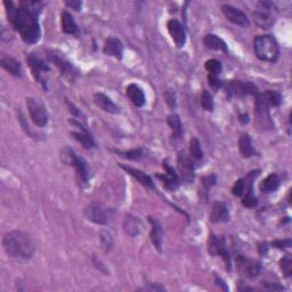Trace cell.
I'll return each instance as SVG.
<instances>
[{"label":"cell","mask_w":292,"mask_h":292,"mask_svg":"<svg viewBox=\"0 0 292 292\" xmlns=\"http://www.w3.org/2000/svg\"><path fill=\"white\" fill-rule=\"evenodd\" d=\"M8 21L20 33L23 41L33 45L41 37L40 25L38 16L41 11V4L39 2H22L19 8H14L12 2H5Z\"/></svg>","instance_id":"cell-1"},{"label":"cell","mask_w":292,"mask_h":292,"mask_svg":"<svg viewBox=\"0 0 292 292\" xmlns=\"http://www.w3.org/2000/svg\"><path fill=\"white\" fill-rule=\"evenodd\" d=\"M3 247L12 258L30 259L35 251L33 238L23 231H12L4 236Z\"/></svg>","instance_id":"cell-2"},{"label":"cell","mask_w":292,"mask_h":292,"mask_svg":"<svg viewBox=\"0 0 292 292\" xmlns=\"http://www.w3.org/2000/svg\"><path fill=\"white\" fill-rule=\"evenodd\" d=\"M282 97L280 92L267 90L265 92H258L255 96V113L257 117L258 125L262 128H272L273 122L269 116V108L278 106L281 104Z\"/></svg>","instance_id":"cell-3"},{"label":"cell","mask_w":292,"mask_h":292,"mask_svg":"<svg viewBox=\"0 0 292 292\" xmlns=\"http://www.w3.org/2000/svg\"><path fill=\"white\" fill-rule=\"evenodd\" d=\"M255 54L259 60L274 63L280 56V48L272 35H257L254 41Z\"/></svg>","instance_id":"cell-4"},{"label":"cell","mask_w":292,"mask_h":292,"mask_svg":"<svg viewBox=\"0 0 292 292\" xmlns=\"http://www.w3.org/2000/svg\"><path fill=\"white\" fill-rule=\"evenodd\" d=\"M62 161L71 167H74L77 172V177L81 185H87L90 179V169L88 163L83 159L79 158L70 148H64L61 152Z\"/></svg>","instance_id":"cell-5"},{"label":"cell","mask_w":292,"mask_h":292,"mask_svg":"<svg viewBox=\"0 0 292 292\" xmlns=\"http://www.w3.org/2000/svg\"><path fill=\"white\" fill-rule=\"evenodd\" d=\"M26 62H28L35 81L42 87V89L47 90L48 76H50L51 72L50 65L47 64V62L35 53H31L26 56Z\"/></svg>","instance_id":"cell-6"},{"label":"cell","mask_w":292,"mask_h":292,"mask_svg":"<svg viewBox=\"0 0 292 292\" xmlns=\"http://www.w3.org/2000/svg\"><path fill=\"white\" fill-rule=\"evenodd\" d=\"M114 211L106 207L101 201H91L86 207L85 216L91 223L99 225H106L111 222Z\"/></svg>","instance_id":"cell-7"},{"label":"cell","mask_w":292,"mask_h":292,"mask_svg":"<svg viewBox=\"0 0 292 292\" xmlns=\"http://www.w3.org/2000/svg\"><path fill=\"white\" fill-rule=\"evenodd\" d=\"M50 60L60 70L62 76L69 79L70 81H74L79 77L78 69L62 53L52 51L50 53Z\"/></svg>","instance_id":"cell-8"},{"label":"cell","mask_w":292,"mask_h":292,"mask_svg":"<svg viewBox=\"0 0 292 292\" xmlns=\"http://www.w3.org/2000/svg\"><path fill=\"white\" fill-rule=\"evenodd\" d=\"M208 250H209V254L211 256H219L224 260L225 265H226L227 271H231L232 267V260H231V255L227 250L226 247V241L222 236H216L214 234H210L209 236V242H208Z\"/></svg>","instance_id":"cell-9"},{"label":"cell","mask_w":292,"mask_h":292,"mask_svg":"<svg viewBox=\"0 0 292 292\" xmlns=\"http://www.w3.org/2000/svg\"><path fill=\"white\" fill-rule=\"evenodd\" d=\"M26 106L31 117V120L33 121L35 126L45 127L48 123V112L45 106L40 101L35 100L33 97L26 99Z\"/></svg>","instance_id":"cell-10"},{"label":"cell","mask_w":292,"mask_h":292,"mask_svg":"<svg viewBox=\"0 0 292 292\" xmlns=\"http://www.w3.org/2000/svg\"><path fill=\"white\" fill-rule=\"evenodd\" d=\"M228 96H256L258 94V88L250 81H229L225 86Z\"/></svg>","instance_id":"cell-11"},{"label":"cell","mask_w":292,"mask_h":292,"mask_svg":"<svg viewBox=\"0 0 292 292\" xmlns=\"http://www.w3.org/2000/svg\"><path fill=\"white\" fill-rule=\"evenodd\" d=\"M177 167L180 175L181 180L185 183L191 184L194 181V162L186 153L181 151L177 157Z\"/></svg>","instance_id":"cell-12"},{"label":"cell","mask_w":292,"mask_h":292,"mask_svg":"<svg viewBox=\"0 0 292 292\" xmlns=\"http://www.w3.org/2000/svg\"><path fill=\"white\" fill-rule=\"evenodd\" d=\"M236 266L243 275L249 278H255L258 276L260 272V264L256 260L247 259L243 256H237L236 257Z\"/></svg>","instance_id":"cell-13"},{"label":"cell","mask_w":292,"mask_h":292,"mask_svg":"<svg viewBox=\"0 0 292 292\" xmlns=\"http://www.w3.org/2000/svg\"><path fill=\"white\" fill-rule=\"evenodd\" d=\"M71 123L74 125L76 127L79 128V131H73L72 135L74 139H77L79 143H80L83 148L87 149V150H91V149H95L96 148V141L94 139V137H92L89 131H88L85 127L82 126V123L78 122L77 120H71Z\"/></svg>","instance_id":"cell-14"},{"label":"cell","mask_w":292,"mask_h":292,"mask_svg":"<svg viewBox=\"0 0 292 292\" xmlns=\"http://www.w3.org/2000/svg\"><path fill=\"white\" fill-rule=\"evenodd\" d=\"M168 31L172 40L176 43V46L178 48L184 47L185 42H186V32H185L184 26L181 25L180 22L177 20H170L167 23Z\"/></svg>","instance_id":"cell-15"},{"label":"cell","mask_w":292,"mask_h":292,"mask_svg":"<svg viewBox=\"0 0 292 292\" xmlns=\"http://www.w3.org/2000/svg\"><path fill=\"white\" fill-rule=\"evenodd\" d=\"M162 167H163V169H165L166 174L165 175H157V177L159 179L162 180V183H163V185H165L166 188L171 189V191H175V189H177L179 186L178 175L176 174L174 168H172L169 163H168V160L163 161Z\"/></svg>","instance_id":"cell-16"},{"label":"cell","mask_w":292,"mask_h":292,"mask_svg":"<svg viewBox=\"0 0 292 292\" xmlns=\"http://www.w3.org/2000/svg\"><path fill=\"white\" fill-rule=\"evenodd\" d=\"M223 14L228 21H231L232 23L240 25V26H247L249 25V19L248 16L238 8L231 6V5H224L222 7Z\"/></svg>","instance_id":"cell-17"},{"label":"cell","mask_w":292,"mask_h":292,"mask_svg":"<svg viewBox=\"0 0 292 292\" xmlns=\"http://www.w3.org/2000/svg\"><path fill=\"white\" fill-rule=\"evenodd\" d=\"M229 220V210L224 202L217 201L212 207L210 214L211 223H227Z\"/></svg>","instance_id":"cell-18"},{"label":"cell","mask_w":292,"mask_h":292,"mask_svg":"<svg viewBox=\"0 0 292 292\" xmlns=\"http://www.w3.org/2000/svg\"><path fill=\"white\" fill-rule=\"evenodd\" d=\"M0 65L3 66L4 70L10 72L12 76L16 78H21L23 76V68H22L20 62L14 59V57L3 55L2 59H0Z\"/></svg>","instance_id":"cell-19"},{"label":"cell","mask_w":292,"mask_h":292,"mask_svg":"<svg viewBox=\"0 0 292 292\" xmlns=\"http://www.w3.org/2000/svg\"><path fill=\"white\" fill-rule=\"evenodd\" d=\"M149 222L151 224V233H150V237L153 246L156 247L158 251H161L162 249V241H163V229L160 222L158 219L153 218V217H149Z\"/></svg>","instance_id":"cell-20"},{"label":"cell","mask_w":292,"mask_h":292,"mask_svg":"<svg viewBox=\"0 0 292 292\" xmlns=\"http://www.w3.org/2000/svg\"><path fill=\"white\" fill-rule=\"evenodd\" d=\"M94 102L95 104L99 106L100 109L103 110V111L111 113V114H118L120 112V109L118 108L117 104L114 102L102 92H96L94 95Z\"/></svg>","instance_id":"cell-21"},{"label":"cell","mask_w":292,"mask_h":292,"mask_svg":"<svg viewBox=\"0 0 292 292\" xmlns=\"http://www.w3.org/2000/svg\"><path fill=\"white\" fill-rule=\"evenodd\" d=\"M103 52L106 55L116 57L117 60H121L123 54V45L117 38H109L104 43Z\"/></svg>","instance_id":"cell-22"},{"label":"cell","mask_w":292,"mask_h":292,"mask_svg":"<svg viewBox=\"0 0 292 292\" xmlns=\"http://www.w3.org/2000/svg\"><path fill=\"white\" fill-rule=\"evenodd\" d=\"M119 166H120L126 172H128V174H129L131 177H134L135 179L138 180L139 183L143 185V186L148 187V188H152V189L156 188L154 187V183H153L151 177H150L149 175L144 174L143 171H140L138 169H134V168H131V167H127L125 165H119Z\"/></svg>","instance_id":"cell-23"},{"label":"cell","mask_w":292,"mask_h":292,"mask_svg":"<svg viewBox=\"0 0 292 292\" xmlns=\"http://www.w3.org/2000/svg\"><path fill=\"white\" fill-rule=\"evenodd\" d=\"M126 92L128 99H129L131 101V103L137 106V108H141V106L145 104L144 91L141 90V88L139 86L135 85V83H131V85L126 88Z\"/></svg>","instance_id":"cell-24"},{"label":"cell","mask_w":292,"mask_h":292,"mask_svg":"<svg viewBox=\"0 0 292 292\" xmlns=\"http://www.w3.org/2000/svg\"><path fill=\"white\" fill-rule=\"evenodd\" d=\"M203 42L207 48L212 51H219L223 52L224 54H227L228 48L226 42H225L222 38H219L218 35L216 34H207L205 39H203Z\"/></svg>","instance_id":"cell-25"},{"label":"cell","mask_w":292,"mask_h":292,"mask_svg":"<svg viewBox=\"0 0 292 292\" xmlns=\"http://www.w3.org/2000/svg\"><path fill=\"white\" fill-rule=\"evenodd\" d=\"M61 25H62V31H63L64 33L71 34V35H78L79 33L78 25L72 17V15H71L69 12L62 13Z\"/></svg>","instance_id":"cell-26"},{"label":"cell","mask_w":292,"mask_h":292,"mask_svg":"<svg viewBox=\"0 0 292 292\" xmlns=\"http://www.w3.org/2000/svg\"><path fill=\"white\" fill-rule=\"evenodd\" d=\"M280 184H281L280 177L276 174H271L260 183L259 188L263 193H272L275 192L276 189L280 187Z\"/></svg>","instance_id":"cell-27"},{"label":"cell","mask_w":292,"mask_h":292,"mask_svg":"<svg viewBox=\"0 0 292 292\" xmlns=\"http://www.w3.org/2000/svg\"><path fill=\"white\" fill-rule=\"evenodd\" d=\"M238 150H240V154L243 158H250L255 154V150L252 148L251 138L248 134H243L238 140Z\"/></svg>","instance_id":"cell-28"},{"label":"cell","mask_w":292,"mask_h":292,"mask_svg":"<svg viewBox=\"0 0 292 292\" xmlns=\"http://www.w3.org/2000/svg\"><path fill=\"white\" fill-rule=\"evenodd\" d=\"M167 122L172 131V138H181V136H183V125H181L179 117L177 114H170L167 119Z\"/></svg>","instance_id":"cell-29"},{"label":"cell","mask_w":292,"mask_h":292,"mask_svg":"<svg viewBox=\"0 0 292 292\" xmlns=\"http://www.w3.org/2000/svg\"><path fill=\"white\" fill-rule=\"evenodd\" d=\"M123 227H125V231L129 234L131 236L138 235L140 232V222L138 218H136L134 216H128L125 223H123Z\"/></svg>","instance_id":"cell-30"},{"label":"cell","mask_w":292,"mask_h":292,"mask_svg":"<svg viewBox=\"0 0 292 292\" xmlns=\"http://www.w3.org/2000/svg\"><path fill=\"white\" fill-rule=\"evenodd\" d=\"M189 156H191V159L193 161L199 162L201 161L203 159V152H202V149H201V144L200 141H199L198 138H194L191 139L189 141Z\"/></svg>","instance_id":"cell-31"},{"label":"cell","mask_w":292,"mask_h":292,"mask_svg":"<svg viewBox=\"0 0 292 292\" xmlns=\"http://www.w3.org/2000/svg\"><path fill=\"white\" fill-rule=\"evenodd\" d=\"M117 153L120 154L121 157L128 159V160H132V161H139L146 157L143 149H135V150H130V151H125V152L118 151Z\"/></svg>","instance_id":"cell-32"},{"label":"cell","mask_w":292,"mask_h":292,"mask_svg":"<svg viewBox=\"0 0 292 292\" xmlns=\"http://www.w3.org/2000/svg\"><path fill=\"white\" fill-rule=\"evenodd\" d=\"M206 70L208 71V76H216L218 77L219 73L222 72V63L217 60H209L206 62Z\"/></svg>","instance_id":"cell-33"},{"label":"cell","mask_w":292,"mask_h":292,"mask_svg":"<svg viewBox=\"0 0 292 292\" xmlns=\"http://www.w3.org/2000/svg\"><path fill=\"white\" fill-rule=\"evenodd\" d=\"M268 10H264L262 12H257L255 13V16H256V22H257V24L262 26L263 29H267L269 25H271V16L268 15L267 13Z\"/></svg>","instance_id":"cell-34"},{"label":"cell","mask_w":292,"mask_h":292,"mask_svg":"<svg viewBox=\"0 0 292 292\" xmlns=\"http://www.w3.org/2000/svg\"><path fill=\"white\" fill-rule=\"evenodd\" d=\"M201 181H202V183H201L200 193H201V196H202V194H205V199L207 200L208 191H209L210 187H212L216 184V176L215 175L206 176V177H203Z\"/></svg>","instance_id":"cell-35"},{"label":"cell","mask_w":292,"mask_h":292,"mask_svg":"<svg viewBox=\"0 0 292 292\" xmlns=\"http://www.w3.org/2000/svg\"><path fill=\"white\" fill-rule=\"evenodd\" d=\"M280 268L285 277H290L292 274V258L290 255H286L280 260Z\"/></svg>","instance_id":"cell-36"},{"label":"cell","mask_w":292,"mask_h":292,"mask_svg":"<svg viewBox=\"0 0 292 292\" xmlns=\"http://www.w3.org/2000/svg\"><path fill=\"white\" fill-rule=\"evenodd\" d=\"M201 105L203 110H206L208 112L214 111V100H212V96L209 91L203 90L201 96Z\"/></svg>","instance_id":"cell-37"},{"label":"cell","mask_w":292,"mask_h":292,"mask_svg":"<svg viewBox=\"0 0 292 292\" xmlns=\"http://www.w3.org/2000/svg\"><path fill=\"white\" fill-rule=\"evenodd\" d=\"M257 198L254 196V191L251 192H246L245 197L242 199V205L247 208H254L257 206Z\"/></svg>","instance_id":"cell-38"},{"label":"cell","mask_w":292,"mask_h":292,"mask_svg":"<svg viewBox=\"0 0 292 292\" xmlns=\"http://www.w3.org/2000/svg\"><path fill=\"white\" fill-rule=\"evenodd\" d=\"M232 192L235 197H242L246 192V181L245 179H238L235 181L232 188Z\"/></svg>","instance_id":"cell-39"},{"label":"cell","mask_w":292,"mask_h":292,"mask_svg":"<svg viewBox=\"0 0 292 292\" xmlns=\"http://www.w3.org/2000/svg\"><path fill=\"white\" fill-rule=\"evenodd\" d=\"M101 241L103 243V246L106 250L111 249V247L113 245V238L112 235L109 232H102L101 234Z\"/></svg>","instance_id":"cell-40"},{"label":"cell","mask_w":292,"mask_h":292,"mask_svg":"<svg viewBox=\"0 0 292 292\" xmlns=\"http://www.w3.org/2000/svg\"><path fill=\"white\" fill-rule=\"evenodd\" d=\"M165 100H166V103L168 104L170 109H175L176 108V94L174 90L171 89H168L165 92Z\"/></svg>","instance_id":"cell-41"},{"label":"cell","mask_w":292,"mask_h":292,"mask_svg":"<svg viewBox=\"0 0 292 292\" xmlns=\"http://www.w3.org/2000/svg\"><path fill=\"white\" fill-rule=\"evenodd\" d=\"M262 285L266 290H271V291H282L283 290V286L278 285L277 283H273V282H263Z\"/></svg>","instance_id":"cell-42"},{"label":"cell","mask_w":292,"mask_h":292,"mask_svg":"<svg viewBox=\"0 0 292 292\" xmlns=\"http://www.w3.org/2000/svg\"><path fill=\"white\" fill-rule=\"evenodd\" d=\"M273 246L278 249H284V248L291 247V240H277L273 242Z\"/></svg>","instance_id":"cell-43"},{"label":"cell","mask_w":292,"mask_h":292,"mask_svg":"<svg viewBox=\"0 0 292 292\" xmlns=\"http://www.w3.org/2000/svg\"><path fill=\"white\" fill-rule=\"evenodd\" d=\"M65 5L69 6L70 8H72L74 11H80L82 3L78 2V0H73V2H65Z\"/></svg>","instance_id":"cell-44"},{"label":"cell","mask_w":292,"mask_h":292,"mask_svg":"<svg viewBox=\"0 0 292 292\" xmlns=\"http://www.w3.org/2000/svg\"><path fill=\"white\" fill-rule=\"evenodd\" d=\"M141 290H152V291H163L165 290V287L163 286H160V285H152V286H145L143 287Z\"/></svg>","instance_id":"cell-45"},{"label":"cell","mask_w":292,"mask_h":292,"mask_svg":"<svg viewBox=\"0 0 292 292\" xmlns=\"http://www.w3.org/2000/svg\"><path fill=\"white\" fill-rule=\"evenodd\" d=\"M259 252H260V255H266L267 254V251H268V247H267V245L266 243H262V245L259 246Z\"/></svg>","instance_id":"cell-46"},{"label":"cell","mask_w":292,"mask_h":292,"mask_svg":"<svg viewBox=\"0 0 292 292\" xmlns=\"http://www.w3.org/2000/svg\"><path fill=\"white\" fill-rule=\"evenodd\" d=\"M215 278H216V282H217V284H218V283H220V285L223 286V289H224V290H228V289H227V286L224 284V282H223L222 278L218 277V276H217V275H215Z\"/></svg>","instance_id":"cell-47"},{"label":"cell","mask_w":292,"mask_h":292,"mask_svg":"<svg viewBox=\"0 0 292 292\" xmlns=\"http://www.w3.org/2000/svg\"><path fill=\"white\" fill-rule=\"evenodd\" d=\"M240 118H241L240 120L242 123H247L248 121H249V117H248V114H243V116H241Z\"/></svg>","instance_id":"cell-48"}]
</instances>
